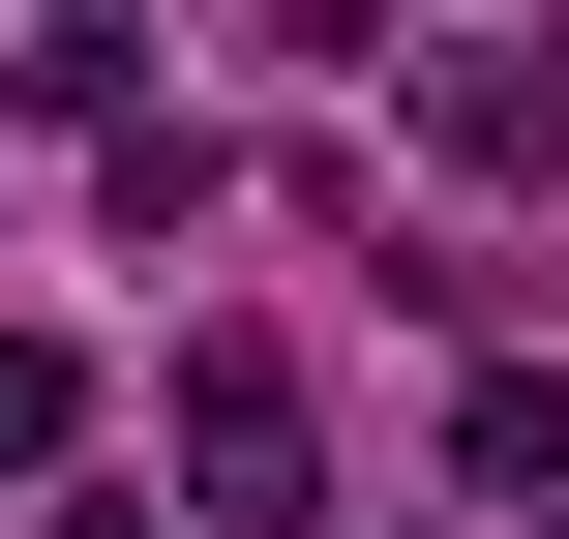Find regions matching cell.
I'll return each instance as SVG.
<instances>
[{
  "instance_id": "277c9868",
  "label": "cell",
  "mask_w": 569,
  "mask_h": 539,
  "mask_svg": "<svg viewBox=\"0 0 569 539\" xmlns=\"http://www.w3.org/2000/svg\"><path fill=\"white\" fill-rule=\"evenodd\" d=\"M60 420H90V360H60V330H0V480H30Z\"/></svg>"
},
{
  "instance_id": "8992f818",
  "label": "cell",
  "mask_w": 569,
  "mask_h": 539,
  "mask_svg": "<svg viewBox=\"0 0 569 539\" xmlns=\"http://www.w3.org/2000/svg\"><path fill=\"white\" fill-rule=\"evenodd\" d=\"M60 539H180V510H60Z\"/></svg>"
},
{
  "instance_id": "3957f363",
  "label": "cell",
  "mask_w": 569,
  "mask_h": 539,
  "mask_svg": "<svg viewBox=\"0 0 569 539\" xmlns=\"http://www.w3.org/2000/svg\"><path fill=\"white\" fill-rule=\"evenodd\" d=\"M30 120H120V150H150V30H120V0H60V30H30Z\"/></svg>"
},
{
  "instance_id": "5b68a950",
  "label": "cell",
  "mask_w": 569,
  "mask_h": 539,
  "mask_svg": "<svg viewBox=\"0 0 569 539\" xmlns=\"http://www.w3.org/2000/svg\"><path fill=\"white\" fill-rule=\"evenodd\" d=\"M300 60H420V0H300Z\"/></svg>"
},
{
  "instance_id": "52a82bcc",
  "label": "cell",
  "mask_w": 569,
  "mask_h": 539,
  "mask_svg": "<svg viewBox=\"0 0 569 539\" xmlns=\"http://www.w3.org/2000/svg\"><path fill=\"white\" fill-rule=\"evenodd\" d=\"M540 539H569V510H540Z\"/></svg>"
},
{
  "instance_id": "6da1fadb",
  "label": "cell",
  "mask_w": 569,
  "mask_h": 539,
  "mask_svg": "<svg viewBox=\"0 0 569 539\" xmlns=\"http://www.w3.org/2000/svg\"><path fill=\"white\" fill-rule=\"evenodd\" d=\"M180 480H210V539H300V510H330V420H300V360H270V330H210V360H180Z\"/></svg>"
},
{
  "instance_id": "7a4b0ae2",
  "label": "cell",
  "mask_w": 569,
  "mask_h": 539,
  "mask_svg": "<svg viewBox=\"0 0 569 539\" xmlns=\"http://www.w3.org/2000/svg\"><path fill=\"white\" fill-rule=\"evenodd\" d=\"M420 120H450V180H569V30H450Z\"/></svg>"
}]
</instances>
